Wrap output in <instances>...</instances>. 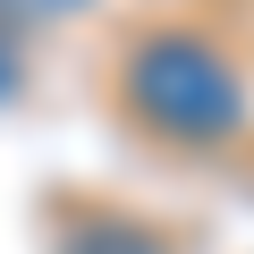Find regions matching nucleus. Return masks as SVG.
Returning <instances> with one entry per match:
<instances>
[{
    "label": "nucleus",
    "mask_w": 254,
    "mask_h": 254,
    "mask_svg": "<svg viewBox=\"0 0 254 254\" xmlns=\"http://www.w3.org/2000/svg\"><path fill=\"white\" fill-rule=\"evenodd\" d=\"M127 110L144 127H161V136H178V144H220V136L246 127V85L212 43L153 34V43L127 51Z\"/></svg>",
    "instance_id": "obj_1"
}]
</instances>
